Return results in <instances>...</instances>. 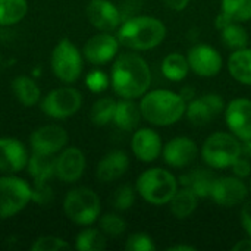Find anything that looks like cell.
Returning a JSON list of instances; mask_svg holds the SVG:
<instances>
[{"label": "cell", "instance_id": "34", "mask_svg": "<svg viewBox=\"0 0 251 251\" xmlns=\"http://www.w3.org/2000/svg\"><path fill=\"white\" fill-rule=\"evenodd\" d=\"M100 231L106 237H119L126 231V222L116 213H106L99 221Z\"/></svg>", "mask_w": 251, "mask_h": 251}, {"label": "cell", "instance_id": "3", "mask_svg": "<svg viewBox=\"0 0 251 251\" xmlns=\"http://www.w3.org/2000/svg\"><path fill=\"white\" fill-rule=\"evenodd\" d=\"M143 119L153 126H171L185 116L187 101L179 93L171 90L147 91L140 100Z\"/></svg>", "mask_w": 251, "mask_h": 251}, {"label": "cell", "instance_id": "41", "mask_svg": "<svg viewBox=\"0 0 251 251\" xmlns=\"http://www.w3.org/2000/svg\"><path fill=\"white\" fill-rule=\"evenodd\" d=\"M190 1L191 0H163V4L174 12H182L188 7Z\"/></svg>", "mask_w": 251, "mask_h": 251}, {"label": "cell", "instance_id": "20", "mask_svg": "<svg viewBox=\"0 0 251 251\" xmlns=\"http://www.w3.org/2000/svg\"><path fill=\"white\" fill-rule=\"evenodd\" d=\"M85 165V156L79 149L66 147L56 157V176L66 184H74L84 175Z\"/></svg>", "mask_w": 251, "mask_h": 251}, {"label": "cell", "instance_id": "13", "mask_svg": "<svg viewBox=\"0 0 251 251\" xmlns=\"http://www.w3.org/2000/svg\"><path fill=\"white\" fill-rule=\"evenodd\" d=\"M226 104L222 96L216 93H209L200 97H194L187 103L185 116L190 124L196 126H204L212 122V119L225 110Z\"/></svg>", "mask_w": 251, "mask_h": 251}, {"label": "cell", "instance_id": "31", "mask_svg": "<svg viewBox=\"0 0 251 251\" xmlns=\"http://www.w3.org/2000/svg\"><path fill=\"white\" fill-rule=\"evenodd\" d=\"M115 109L116 100H113L112 97H101L93 104L90 110V121L96 126H106L110 122H113Z\"/></svg>", "mask_w": 251, "mask_h": 251}, {"label": "cell", "instance_id": "29", "mask_svg": "<svg viewBox=\"0 0 251 251\" xmlns=\"http://www.w3.org/2000/svg\"><path fill=\"white\" fill-rule=\"evenodd\" d=\"M28 12L26 0H0V26L21 22Z\"/></svg>", "mask_w": 251, "mask_h": 251}, {"label": "cell", "instance_id": "8", "mask_svg": "<svg viewBox=\"0 0 251 251\" xmlns=\"http://www.w3.org/2000/svg\"><path fill=\"white\" fill-rule=\"evenodd\" d=\"M51 69L56 78L65 84H72L79 79L84 62L78 47L68 38L60 40L51 53Z\"/></svg>", "mask_w": 251, "mask_h": 251}, {"label": "cell", "instance_id": "9", "mask_svg": "<svg viewBox=\"0 0 251 251\" xmlns=\"http://www.w3.org/2000/svg\"><path fill=\"white\" fill-rule=\"evenodd\" d=\"M26 168L34 181L32 200L38 204H47L51 199L49 181L56 175V157L53 154L32 153V156L28 159Z\"/></svg>", "mask_w": 251, "mask_h": 251}, {"label": "cell", "instance_id": "46", "mask_svg": "<svg viewBox=\"0 0 251 251\" xmlns=\"http://www.w3.org/2000/svg\"><path fill=\"white\" fill-rule=\"evenodd\" d=\"M249 188H250V193H251V175H250V182H249Z\"/></svg>", "mask_w": 251, "mask_h": 251}, {"label": "cell", "instance_id": "40", "mask_svg": "<svg viewBox=\"0 0 251 251\" xmlns=\"http://www.w3.org/2000/svg\"><path fill=\"white\" fill-rule=\"evenodd\" d=\"M240 219H241V225H243L246 234L251 237V200H246L243 203Z\"/></svg>", "mask_w": 251, "mask_h": 251}, {"label": "cell", "instance_id": "36", "mask_svg": "<svg viewBox=\"0 0 251 251\" xmlns=\"http://www.w3.org/2000/svg\"><path fill=\"white\" fill-rule=\"evenodd\" d=\"M71 249L69 243H66L63 238L53 237V235H44L35 240V243L31 246L32 251H59Z\"/></svg>", "mask_w": 251, "mask_h": 251}, {"label": "cell", "instance_id": "26", "mask_svg": "<svg viewBox=\"0 0 251 251\" xmlns=\"http://www.w3.org/2000/svg\"><path fill=\"white\" fill-rule=\"evenodd\" d=\"M199 200L200 199L197 197L196 193H193L187 187H181L176 190V193L174 194V197L169 201L171 213L179 221L187 219L196 212V209L199 206Z\"/></svg>", "mask_w": 251, "mask_h": 251}, {"label": "cell", "instance_id": "42", "mask_svg": "<svg viewBox=\"0 0 251 251\" xmlns=\"http://www.w3.org/2000/svg\"><path fill=\"white\" fill-rule=\"evenodd\" d=\"M232 22H235V21H232L226 13H224L222 10H221V13L216 16V19H215V26L221 31V29H224L225 26H228L229 24H232Z\"/></svg>", "mask_w": 251, "mask_h": 251}, {"label": "cell", "instance_id": "38", "mask_svg": "<svg viewBox=\"0 0 251 251\" xmlns=\"http://www.w3.org/2000/svg\"><path fill=\"white\" fill-rule=\"evenodd\" d=\"M109 84H110V78L100 69L91 71L85 78V85L93 93H103L104 90H107Z\"/></svg>", "mask_w": 251, "mask_h": 251}, {"label": "cell", "instance_id": "37", "mask_svg": "<svg viewBox=\"0 0 251 251\" xmlns=\"http://www.w3.org/2000/svg\"><path fill=\"white\" fill-rule=\"evenodd\" d=\"M126 251H154L156 244L153 243L151 237L143 232H137L128 237L125 243Z\"/></svg>", "mask_w": 251, "mask_h": 251}, {"label": "cell", "instance_id": "45", "mask_svg": "<svg viewBox=\"0 0 251 251\" xmlns=\"http://www.w3.org/2000/svg\"><path fill=\"white\" fill-rule=\"evenodd\" d=\"M168 251H196L197 249L194 246H188V244H175L166 249Z\"/></svg>", "mask_w": 251, "mask_h": 251}, {"label": "cell", "instance_id": "6", "mask_svg": "<svg viewBox=\"0 0 251 251\" xmlns=\"http://www.w3.org/2000/svg\"><path fill=\"white\" fill-rule=\"evenodd\" d=\"M63 212L69 221L81 226L93 225L101 212V203L99 196L87 188L79 187L71 190L63 200Z\"/></svg>", "mask_w": 251, "mask_h": 251}, {"label": "cell", "instance_id": "12", "mask_svg": "<svg viewBox=\"0 0 251 251\" xmlns=\"http://www.w3.org/2000/svg\"><path fill=\"white\" fill-rule=\"evenodd\" d=\"M187 59L190 69L200 78H213L224 66L221 53L209 44L193 46L187 53Z\"/></svg>", "mask_w": 251, "mask_h": 251}, {"label": "cell", "instance_id": "5", "mask_svg": "<svg viewBox=\"0 0 251 251\" xmlns=\"http://www.w3.org/2000/svg\"><path fill=\"white\" fill-rule=\"evenodd\" d=\"M203 162L212 169H226L241 156V141L231 132H213L200 150Z\"/></svg>", "mask_w": 251, "mask_h": 251}, {"label": "cell", "instance_id": "39", "mask_svg": "<svg viewBox=\"0 0 251 251\" xmlns=\"http://www.w3.org/2000/svg\"><path fill=\"white\" fill-rule=\"evenodd\" d=\"M231 168H232V174H234L235 176H238V178H241V179L250 178L251 162L249 157H246V156L241 154V156L234 162V165H232Z\"/></svg>", "mask_w": 251, "mask_h": 251}, {"label": "cell", "instance_id": "23", "mask_svg": "<svg viewBox=\"0 0 251 251\" xmlns=\"http://www.w3.org/2000/svg\"><path fill=\"white\" fill-rule=\"evenodd\" d=\"M215 179L216 176L210 169L197 168L194 171H190L181 175L178 179V184H181V187L190 188L193 193L197 194L199 199H206L210 196V190H212Z\"/></svg>", "mask_w": 251, "mask_h": 251}, {"label": "cell", "instance_id": "44", "mask_svg": "<svg viewBox=\"0 0 251 251\" xmlns=\"http://www.w3.org/2000/svg\"><path fill=\"white\" fill-rule=\"evenodd\" d=\"M179 94L182 96V99L188 103V101H191L194 97H197L196 96V91H194V88L193 87H190V85H187V87H184L181 91H179Z\"/></svg>", "mask_w": 251, "mask_h": 251}, {"label": "cell", "instance_id": "21", "mask_svg": "<svg viewBox=\"0 0 251 251\" xmlns=\"http://www.w3.org/2000/svg\"><path fill=\"white\" fill-rule=\"evenodd\" d=\"M28 153L25 146L16 138H0V172L13 175L28 165Z\"/></svg>", "mask_w": 251, "mask_h": 251}, {"label": "cell", "instance_id": "33", "mask_svg": "<svg viewBox=\"0 0 251 251\" xmlns=\"http://www.w3.org/2000/svg\"><path fill=\"white\" fill-rule=\"evenodd\" d=\"M221 10L235 22L251 19V0H221Z\"/></svg>", "mask_w": 251, "mask_h": 251}, {"label": "cell", "instance_id": "19", "mask_svg": "<svg viewBox=\"0 0 251 251\" xmlns=\"http://www.w3.org/2000/svg\"><path fill=\"white\" fill-rule=\"evenodd\" d=\"M134 156L143 163H151L159 159L163 150L160 135L151 128H140L134 132L131 140Z\"/></svg>", "mask_w": 251, "mask_h": 251}, {"label": "cell", "instance_id": "10", "mask_svg": "<svg viewBox=\"0 0 251 251\" xmlns=\"http://www.w3.org/2000/svg\"><path fill=\"white\" fill-rule=\"evenodd\" d=\"M81 106L82 94L74 87L54 88L40 101L43 113L53 119L71 118L81 109Z\"/></svg>", "mask_w": 251, "mask_h": 251}, {"label": "cell", "instance_id": "17", "mask_svg": "<svg viewBox=\"0 0 251 251\" xmlns=\"http://www.w3.org/2000/svg\"><path fill=\"white\" fill-rule=\"evenodd\" d=\"M87 18L101 32L116 31L122 24V12L110 0H91L87 4Z\"/></svg>", "mask_w": 251, "mask_h": 251}, {"label": "cell", "instance_id": "16", "mask_svg": "<svg viewBox=\"0 0 251 251\" xmlns=\"http://www.w3.org/2000/svg\"><path fill=\"white\" fill-rule=\"evenodd\" d=\"M68 143L66 131L59 125H46L34 131L29 137V146L32 153L40 154H53L65 149Z\"/></svg>", "mask_w": 251, "mask_h": 251}, {"label": "cell", "instance_id": "4", "mask_svg": "<svg viewBox=\"0 0 251 251\" xmlns=\"http://www.w3.org/2000/svg\"><path fill=\"white\" fill-rule=\"evenodd\" d=\"M178 179L172 172L163 168H150L140 174L135 182V190L143 200L153 206L169 204L176 193Z\"/></svg>", "mask_w": 251, "mask_h": 251}, {"label": "cell", "instance_id": "11", "mask_svg": "<svg viewBox=\"0 0 251 251\" xmlns=\"http://www.w3.org/2000/svg\"><path fill=\"white\" fill-rule=\"evenodd\" d=\"M249 193H250V188L244 182V179L235 175L219 176L215 179L212 185L209 199H212L219 207L232 209V207L243 204L247 200Z\"/></svg>", "mask_w": 251, "mask_h": 251}, {"label": "cell", "instance_id": "25", "mask_svg": "<svg viewBox=\"0 0 251 251\" xmlns=\"http://www.w3.org/2000/svg\"><path fill=\"white\" fill-rule=\"evenodd\" d=\"M231 76L244 85H251V47L234 50L228 59Z\"/></svg>", "mask_w": 251, "mask_h": 251}, {"label": "cell", "instance_id": "15", "mask_svg": "<svg viewBox=\"0 0 251 251\" xmlns=\"http://www.w3.org/2000/svg\"><path fill=\"white\" fill-rule=\"evenodd\" d=\"M119 40L116 35H113L112 32H99L93 37H90L84 46V57L96 65V66H101L106 65L109 62H112L119 51Z\"/></svg>", "mask_w": 251, "mask_h": 251}, {"label": "cell", "instance_id": "30", "mask_svg": "<svg viewBox=\"0 0 251 251\" xmlns=\"http://www.w3.org/2000/svg\"><path fill=\"white\" fill-rule=\"evenodd\" d=\"M222 43L231 50H240L249 47L250 35L247 29L241 25V22H232L224 29H221Z\"/></svg>", "mask_w": 251, "mask_h": 251}, {"label": "cell", "instance_id": "22", "mask_svg": "<svg viewBox=\"0 0 251 251\" xmlns=\"http://www.w3.org/2000/svg\"><path fill=\"white\" fill-rule=\"evenodd\" d=\"M128 168H129L128 154L122 150H113L99 162L96 169V176L100 182L109 184L125 175Z\"/></svg>", "mask_w": 251, "mask_h": 251}, {"label": "cell", "instance_id": "7", "mask_svg": "<svg viewBox=\"0 0 251 251\" xmlns=\"http://www.w3.org/2000/svg\"><path fill=\"white\" fill-rule=\"evenodd\" d=\"M32 200V187L22 178L6 175L0 178V219H9L22 212Z\"/></svg>", "mask_w": 251, "mask_h": 251}, {"label": "cell", "instance_id": "2", "mask_svg": "<svg viewBox=\"0 0 251 251\" xmlns=\"http://www.w3.org/2000/svg\"><path fill=\"white\" fill-rule=\"evenodd\" d=\"M166 25L150 15H137L122 21L116 29V37L121 46L134 50H151L163 43L166 38Z\"/></svg>", "mask_w": 251, "mask_h": 251}, {"label": "cell", "instance_id": "35", "mask_svg": "<svg viewBox=\"0 0 251 251\" xmlns=\"http://www.w3.org/2000/svg\"><path fill=\"white\" fill-rule=\"evenodd\" d=\"M135 193H137V190L128 184L118 187L112 197V206L121 212L129 210L135 203Z\"/></svg>", "mask_w": 251, "mask_h": 251}, {"label": "cell", "instance_id": "32", "mask_svg": "<svg viewBox=\"0 0 251 251\" xmlns=\"http://www.w3.org/2000/svg\"><path fill=\"white\" fill-rule=\"evenodd\" d=\"M106 235L100 229L87 228L81 231L75 240V249L79 251H101L106 249Z\"/></svg>", "mask_w": 251, "mask_h": 251}, {"label": "cell", "instance_id": "43", "mask_svg": "<svg viewBox=\"0 0 251 251\" xmlns=\"http://www.w3.org/2000/svg\"><path fill=\"white\" fill-rule=\"evenodd\" d=\"M232 251H251V237L237 241L232 246Z\"/></svg>", "mask_w": 251, "mask_h": 251}, {"label": "cell", "instance_id": "28", "mask_svg": "<svg viewBox=\"0 0 251 251\" xmlns=\"http://www.w3.org/2000/svg\"><path fill=\"white\" fill-rule=\"evenodd\" d=\"M190 65L187 56L181 53H169L168 56L163 57L160 63V72L162 75L172 81V82H181L187 78L190 74Z\"/></svg>", "mask_w": 251, "mask_h": 251}, {"label": "cell", "instance_id": "27", "mask_svg": "<svg viewBox=\"0 0 251 251\" xmlns=\"http://www.w3.org/2000/svg\"><path fill=\"white\" fill-rule=\"evenodd\" d=\"M12 91L16 100L25 107H31L37 104L41 99L40 87L32 78L26 75H19L12 81Z\"/></svg>", "mask_w": 251, "mask_h": 251}, {"label": "cell", "instance_id": "24", "mask_svg": "<svg viewBox=\"0 0 251 251\" xmlns=\"http://www.w3.org/2000/svg\"><path fill=\"white\" fill-rule=\"evenodd\" d=\"M140 104H137L132 99H121L116 101V109L113 115V124L122 131H134L138 128L141 121Z\"/></svg>", "mask_w": 251, "mask_h": 251}, {"label": "cell", "instance_id": "14", "mask_svg": "<svg viewBox=\"0 0 251 251\" xmlns=\"http://www.w3.org/2000/svg\"><path fill=\"white\" fill-rule=\"evenodd\" d=\"M225 122L231 134L240 141L251 140V100L238 97L231 100L225 110Z\"/></svg>", "mask_w": 251, "mask_h": 251}, {"label": "cell", "instance_id": "1", "mask_svg": "<svg viewBox=\"0 0 251 251\" xmlns=\"http://www.w3.org/2000/svg\"><path fill=\"white\" fill-rule=\"evenodd\" d=\"M151 84V71L146 59L134 51L116 56L112 72L110 85L121 99H140Z\"/></svg>", "mask_w": 251, "mask_h": 251}, {"label": "cell", "instance_id": "18", "mask_svg": "<svg viewBox=\"0 0 251 251\" xmlns=\"http://www.w3.org/2000/svg\"><path fill=\"white\" fill-rule=\"evenodd\" d=\"M199 156L197 143L190 137H175L163 144L162 157L171 168H187Z\"/></svg>", "mask_w": 251, "mask_h": 251}]
</instances>
